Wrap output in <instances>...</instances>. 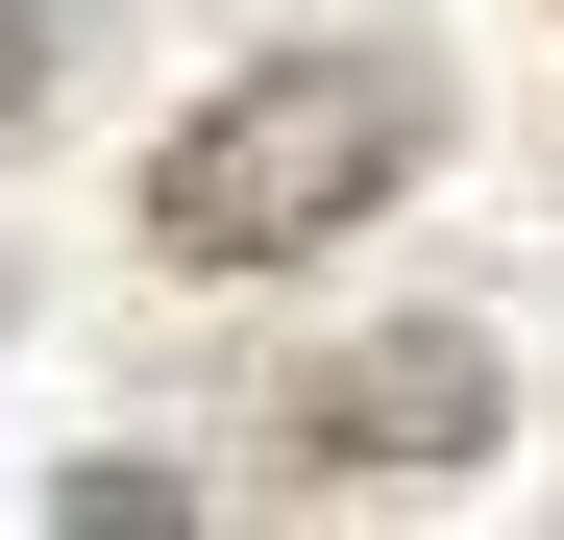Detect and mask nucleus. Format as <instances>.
I'll return each mask as SVG.
<instances>
[{
	"label": "nucleus",
	"mask_w": 564,
	"mask_h": 540,
	"mask_svg": "<svg viewBox=\"0 0 564 540\" xmlns=\"http://www.w3.org/2000/svg\"><path fill=\"white\" fill-rule=\"evenodd\" d=\"M417 148H442L417 50H270V74H221V99L148 148V246L172 270H295L368 197H417Z\"/></svg>",
	"instance_id": "1"
},
{
	"label": "nucleus",
	"mask_w": 564,
	"mask_h": 540,
	"mask_svg": "<svg viewBox=\"0 0 564 540\" xmlns=\"http://www.w3.org/2000/svg\"><path fill=\"white\" fill-rule=\"evenodd\" d=\"M491 418H516L491 344H466V320H393V344H344V369L270 393V492H442V467H491Z\"/></svg>",
	"instance_id": "2"
},
{
	"label": "nucleus",
	"mask_w": 564,
	"mask_h": 540,
	"mask_svg": "<svg viewBox=\"0 0 564 540\" xmlns=\"http://www.w3.org/2000/svg\"><path fill=\"white\" fill-rule=\"evenodd\" d=\"M74 25H99V0H0V148H25V99L74 74Z\"/></svg>",
	"instance_id": "3"
}]
</instances>
